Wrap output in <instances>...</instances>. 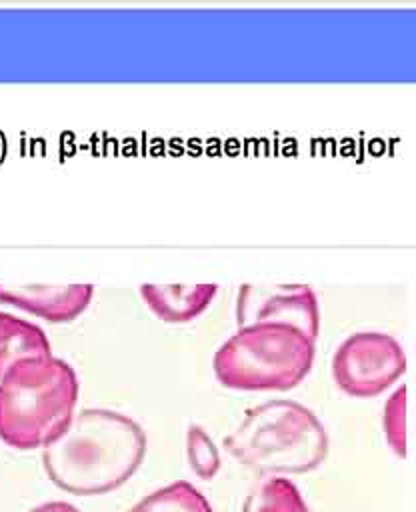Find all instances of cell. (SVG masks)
Wrapping results in <instances>:
<instances>
[{
	"mask_svg": "<svg viewBox=\"0 0 416 512\" xmlns=\"http://www.w3.org/2000/svg\"><path fill=\"white\" fill-rule=\"evenodd\" d=\"M146 454L142 426L110 408H84L42 446V464L64 492L98 496L126 484Z\"/></svg>",
	"mask_w": 416,
	"mask_h": 512,
	"instance_id": "1",
	"label": "cell"
},
{
	"mask_svg": "<svg viewBox=\"0 0 416 512\" xmlns=\"http://www.w3.org/2000/svg\"><path fill=\"white\" fill-rule=\"evenodd\" d=\"M74 368L52 354L22 358L0 376V440L42 448L70 422L78 402Z\"/></svg>",
	"mask_w": 416,
	"mask_h": 512,
	"instance_id": "2",
	"label": "cell"
},
{
	"mask_svg": "<svg viewBox=\"0 0 416 512\" xmlns=\"http://www.w3.org/2000/svg\"><path fill=\"white\" fill-rule=\"evenodd\" d=\"M328 434L318 416L294 400H268L244 412L224 438L226 452L262 476L306 474L328 454Z\"/></svg>",
	"mask_w": 416,
	"mask_h": 512,
	"instance_id": "3",
	"label": "cell"
},
{
	"mask_svg": "<svg viewBox=\"0 0 416 512\" xmlns=\"http://www.w3.org/2000/svg\"><path fill=\"white\" fill-rule=\"evenodd\" d=\"M314 340L290 324L258 322L238 330L216 350L212 368L232 390H290L310 372Z\"/></svg>",
	"mask_w": 416,
	"mask_h": 512,
	"instance_id": "4",
	"label": "cell"
},
{
	"mask_svg": "<svg viewBox=\"0 0 416 512\" xmlns=\"http://www.w3.org/2000/svg\"><path fill=\"white\" fill-rule=\"evenodd\" d=\"M406 372L400 342L386 332H354L332 356L336 386L354 398H372L390 388Z\"/></svg>",
	"mask_w": 416,
	"mask_h": 512,
	"instance_id": "5",
	"label": "cell"
},
{
	"mask_svg": "<svg viewBox=\"0 0 416 512\" xmlns=\"http://www.w3.org/2000/svg\"><path fill=\"white\" fill-rule=\"evenodd\" d=\"M238 326L258 322L290 324L316 342L320 308L308 284H242L236 296Z\"/></svg>",
	"mask_w": 416,
	"mask_h": 512,
	"instance_id": "6",
	"label": "cell"
},
{
	"mask_svg": "<svg viewBox=\"0 0 416 512\" xmlns=\"http://www.w3.org/2000/svg\"><path fill=\"white\" fill-rule=\"evenodd\" d=\"M92 296V284H0V302L26 310L54 324L74 320L88 308Z\"/></svg>",
	"mask_w": 416,
	"mask_h": 512,
	"instance_id": "7",
	"label": "cell"
},
{
	"mask_svg": "<svg viewBox=\"0 0 416 512\" xmlns=\"http://www.w3.org/2000/svg\"><path fill=\"white\" fill-rule=\"evenodd\" d=\"M218 292L216 284H142L146 306L168 324H184L202 314Z\"/></svg>",
	"mask_w": 416,
	"mask_h": 512,
	"instance_id": "8",
	"label": "cell"
},
{
	"mask_svg": "<svg viewBox=\"0 0 416 512\" xmlns=\"http://www.w3.org/2000/svg\"><path fill=\"white\" fill-rule=\"evenodd\" d=\"M48 354L52 346L40 326L0 310V376L22 358Z\"/></svg>",
	"mask_w": 416,
	"mask_h": 512,
	"instance_id": "9",
	"label": "cell"
},
{
	"mask_svg": "<svg viewBox=\"0 0 416 512\" xmlns=\"http://www.w3.org/2000/svg\"><path fill=\"white\" fill-rule=\"evenodd\" d=\"M242 512H310V508L292 480L268 476L248 492Z\"/></svg>",
	"mask_w": 416,
	"mask_h": 512,
	"instance_id": "10",
	"label": "cell"
},
{
	"mask_svg": "<svg viewBox=\"0 0 416 512\" xmlns=\"http://www.w3.org/2000/svg\"><path fill=\"white\" fill-rule=\"evenodd\" d=\"M128 512H214V508L196 486L178 480L150 492Z\"/></svg>",
	"mask_w": 416,
	"mask_h": 512,
	"instance_id": "11",
	"label": "cell"
},
{
	"mask_svg": "<svg viewBox=\"0 0 416 512\" xmlns=\"http://www.w3.org/2000/svg\"><path fill=\"white\" fill-rule=\"evenodd\" d=\"M186 456L190 470L200 480H212L220 470V452L200 424H190L186 432Z\"/></svg>",
	"mask_w": 416,
	"mask_h": 512,
	"instance_id": "12",
	"label": "cell"
},
{
	"mask_svg": "<svg viewBox=\"0 0 416 512\" xmlns=\"http://www.w3.org/2000/svg\"><path fill=\"white\" fill-rule=\"evenodd\" d=\"M406 386H398L384 404V436L392 452L406 456Z\"/></svg>",
	"mask_w": 416,
	"mask_h": 512,
	"instance_id": "13",
	"label": "cell"
},
{
	"mask_svg": "<svg viewBox=\"0 0 416 512\" xmlns=\"http://www.w3.org/2000/svg\"><path fill=\"white\" fill-rule=\"evenodd\" d=\"M28 512H80V510L74 504L66 502V500H50V502L34 506Z\"/></svg>",
	"mask_w": 416,
	"mask_h": 512,
	"instance_id": "14",
	"label": "cell"
}]
</instances>
